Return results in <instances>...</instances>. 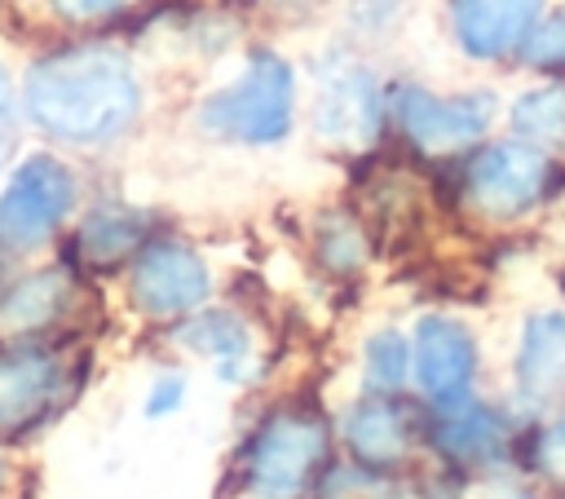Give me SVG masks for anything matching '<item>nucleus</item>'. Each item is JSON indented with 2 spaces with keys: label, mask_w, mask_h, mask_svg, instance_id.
<instances>
[{
  "label": "nucleus",
  "mask_w": 565,
  "mask_h": 499,
  "mask_svg": "<svg viewBox=\"0 0 565 499\" xmlns=\"http://www.w3.org/2000/svg\"><path fill=\"white\" fill-rule=\"evenodd\" d=\"M22 102L44 132L93 146L119 137L137 119L141 88L132 66L115 49L79 44L40 57L26 71Z\"/></svg>",
  "instance_id": "nucleus-1"
},
{
  "label": "nucleus",
  "mask_w": 565,
  "mask_h": 499,
  "mask_svg": "<svg viewBox=\"0 0 565 499\" xmlns=\"http://www.w3.org/2000/svg\"><path fill=\"white\" fill-rule=\"evenodd\" d=\"M291 102H296V79L291 66L278 53H252L243 75L230 79L225 88H216L203 110L199 124L203 132L221 137V141H243V146H269L282 141L291 128Z\"/></svg>",
  "instance_id": "nucleus-2"
},
{
  "label": "nucleus",
  "mask_w": 565,
  "mask_h": 499,
  "mask_svg": "<svg viewBox=\"0 0 565 499\" xmlns=\"http://www.w3.org/2000/svg\"><path fill=\"white\" fill-rule=\"evenodd\" d=\"M552 172H556V163L547 159L543 146L512 137V141H490L468 159L463 190L481 216L512 221V216H525L530 208H539L547 199Z\"/></svg>",
  "instance_id": "nucleus-3"
},
{
  "label": "nucleus",
  "mask_w": 565,
  "mask_h": 499,
  "mask_svg": "<svg viewBox=\"0 0 565 499\" xmlns=\"http://www.w3.org/2000/svg\"><path fill=\"white\" fill-rule=\"evenodd\" d=\"M75 203V177L53 155H26L9 185L0 190V247L4 252H31L40 247Z\"/></svg>",
  "instance_id": "nucleus-4"
},
{
  "label": "nucleus",
  "mask_w": 565,
  "mask_h": 499,
  "mask_svg": "<svg viewBox=\"0 0 565 499\" xmlns=\"http://www.w3.org/2000/svg\"><path fill=\"white\" fill-rule=\"evenodd\" d=\"M327 450V428L313 415L300 411H282L274 415L247 446V481L260 495L274 499H291L309 486L313 468L322 464Z\"/></svg>",
  "instance_id": "nucleus-5"
},
{
  "label": "nucleus",
  "mask_w": 565,
  "mask_h": 499,
  "mask_svg": "<svg viewBox=\"0 0 565 499\" xmlns=\"http://www.w3.org/2000/svg\"><path fill=\"white\" fill-rule=\"evenodd\" d=\"M494 93L490 88H472L459 97H437L428 88L402 84L393 93V115L402 124V132L419 146V150H459L472 146L490 124H494Z\"/></svg>",
  "instance_id": "nucleus-6"
},
{
  "label": "nucleus",
  "mask_w": 565,
  "mask_h": 499,
  "mask_svg": "<svg viewBox=\"0 0 565 499\" xmlns=\"http://www.w3.org/2000/svg\"><path fill=\"white\" fill-rule=\"evenodd\" d=\"M313 75H318L313 128L335 146L375 141L380 119H384V97H380V84L371 79V71L340 53H327Z\"/></svg>",
  "instance_id": "nucleus-7"
},
{
  "label": "nucleus",
  "mask_w": 565,
  "mask_h": 499,
  "mask_svg": "<svg viewBox=\"0 0 565 499\" xmlns=\"http://www.w3.org/2000/svg\"><path fill=\"white\" fill-rule=\"evenodd\" d=\"M207 265L185 243H150L132 265V300L150 318H172L207 296Z\"/></svg>",
  "instance_id": "nucleus-8"
},
{
  "label": "nucleus",
  "mask_w": 565,
  "mask_h": 499,
  "mask_svg": "<svg viewBox=\"0 0 565 499\" xmlns=\"http://www.w3.org/2000/svg\"><path fill=\"white\" fill-rule=\"evenodd\" d=\"M455 44L472 62H499L521 53L547 0H446Z\"/></svg>",
  "instance_id": "nucleus-9"
},
{
  "label": "nucleus",
  "mask_w": 565,
  "mask_h": 499,
  "mask_svg": "<svg viewBox=\"0 0 565 499\" xmlns=\"http://www.w3.org/2000/svg\"><path fill=\"white\" fill-rule=\"evenodd\" d=\"M472 371H477L472 331L459 318H446V314L419 318V327H415V375H419V389L433 402L455 406L468 393Z\"/></svg>",
  "instance_id": "nucleus-10"
},
{
  "label": "nucleus",
  "mask_w": 565,
  "mask_h": 499,
  "mask_svg": "<svg viewBox=\"0 0 565 499\" xmlns=\"http://www.w3.org/2000/svg\"><path fill=\"white\" fill-rule=\"evenodd\" d=\"M57 393V362L49 349L9 344L0 349V433L35 424Z\"/></svg>",
  "instance_id": "nucleus-11"
},
{
  "label": "nucleus",
  "mask_w": 565,
  "mask_h": 499,
  "mask_svg": "<svg viewBox=\"0 0 565 499\" xmlns=\"http://www.w3.org/2000/svg\"><path fill=\"white\" fill-rule=\"evenodd\" d=\"M516 384L534 397L556 393L565 384V314L539 309L521 327L516 344Z\"/></svg>",
  "instance_id": "nucleus-12"
},
{
  "label": "nucleus",
  "mask_w": 565,
  "mask_h": 499,
  "mask_svg": "<svg viewBox=\"0 0 565 499\" xmlns=\"http://www.w3.org/2000/svg\"><path fill=\"white\" fill-rule=\"evenodd\" d=\"M344 437H349V446H353L358 459H366V464H393L406 450V420H402L397 406H388L380 397H366V402H358L349 411Z\"/></svg>",
  "instance_id": "nucleus-13"
},
{
  "label": "nucleus",
  "mask_w": 565,
  "mask_h": 499,
  "mask_svg": "<svg viewBox=\"0 0 565 499\" xmlns=\"http://www.w3.org/2000/svg\"><path fill=\"white\" fill-rule=\"evenodd\" d=\"M508 124L521 141L530 146H561L565 141V88L561 84H539L525 88L512 106H508Z\"/></svg>",
  "instance_id": "nucleus-14"
},
{
  "label": "nucleus",
  "mask_w": 565,
  "mask_h": 499,
  "mask_svg": "<svg viewBox=\"0 0 565 499\" xmlns=\"http://www.w3.org/2000/svg\"><path fill=\"white\" fill-rule=\"evenodd\" d=\"M146 234V221L137 212L124 208H102L79 225V256L93 265H115L119 256H128Z\"/></svg>",
  "instance_id": "nucleus-15"
},
{
  "label": "nucleus",
  "mask_w": 565,
  "mask_h": 499,
  "mask_svg": "<svg viewBox=\"0 0 565 499\" xmlns=\"http://www.w3.org/2000/svg\"><path fill=\"white\" fill-rule=\"evenodd\" d=\"M181 340H185L194 353L216 358L225 375H234V362H243V358L252 353L247 327H243L234 314H225V309H207V314H199L194 322H185V327H181Z\"/></svg>",
  "instance_id": "nucleus-16"
},
{
  "label": "nucleus",
  "mask_w": 565,
  "mask_h": 499,
  "mask_svg": "<svg viewBox=\"0 0 565 499\" xmlns=\"http://www.w3.org/2000/svg\"><path fill=\"white\" fill-rule=\"evenodd\" d=\"M66 305V283L57 269L35 274L26 283H18L4 300H0V327H40L49 322L57 309Z\"/></svg>",
  "instance_id": "nucleus-17"
},
{
  "label": "nucleus",
  "mask_w": 565,
  "mask_h": 499,
  "mask_svg": "<svg viewBox=\"0 0 565 499\" xmlns=\"http://www.w3.org/2000/svg\"><path fill=\"white\" fill-rule=\"evenodd\" d=\"M437 442L450 455H490L499 446V424L486 411H463V415H450L437 428Z\"/></svg>",
  "instance_id": "nucleus-18"
},
{
  "label": "nucleus",
  "mask_w": 565,
  "mask_h": 499,
  "mask_svg": "<svg viewBox=\"0 0 565 499\" xmlns=\"http://www.w3.org/2000/svg\"><path fill=\"white\" fill-rule=\"evenodd\" d=\"M521 62L534 71H561L565 66V4L539 13L534 31L521 44Z\"/></svg>",
  "instance_id": "nucleus-19"
},
{
  "label": "nucleus",
  "mask_w": 565,
  "mask_h": 499,
  "mask_svg": "<svg viewBox=\"0 0 565 499\" xmlns=\"http://www.w3.org/2000/svg\"><path fill=\"white\" fill-rule=\"evenodd\" d=\"M411 367V344L397 331H375L366 344V380L371 389H397Z\"/></svg>",
  "instance_id": "nucleus-20"
},
{
  "label": "nucleus",
  "mask_w": 565,
  "mask_h": 499,
  "mask_svg": "<svg viewBox=\"0 0 565 499\" xmlns=\"http://www.w3.org/2000/svg\"><path fill=\"white\" fill-rule=\"evenodd\" d=\"M534 459H539V468H543L552 481H561V486H565V415H561V420H552V424L539 433Z\"/></svg>",
  "instance_id": "nucleus-21"
},
{
  "label": "nucleus",
  "mask_w": 565,
  "mask_h": 499,
  "mask_svg": "<svg viewBox=\"0 0 565 499\" xmlns=\"http://www.w3.org/2000/svg\"><path fill=\"white\" fill-rule=\"evenodd\" d=\"M322 256H327V265H335V269H349V265H358V261H362V243H358L353 225L335 221V225L322 234Z\"/></svg>",
  "instance_id": "nucleus-22"
},
{
  "label": "nucleus",
  "mask_w": 565,
  "mask_h": 499,
  "mask_svg": "<svg viewBox=\"0 0 565 499\" xmlns=\"http://www.w3.org/2000/svg\"><path fill=\"white\" fill-rule=\"evenodd\" d=\"M128 4H137V0H53V9L71 22H97V18H110Z\"/></svg>",
  "instance_id": "nucleus-23"
},
{
  "label": "nucleus",
  "mask_w": 565,
  "mask_h": 499,
  "mask_svg": "<svg viewBox=\"0 0 565 499\" xmlns=\"http://www.w3.org/2000/svg\"><path fill=\"white\" fill-rule=\"evenodd\" d=\"M397 13H402V0H358L353 4V18L362 31H384Z\"/></svg>",
  "instance_id": "nucleus-24"
},
{
  "label": "nucleus",
  "mask_w": 565,
  "mask_h": 499,
  "mask_svg": "<svg viewBox=\"0 0 565 499\" xmlns=\"http://www.w3.org/2000/svg\"><path fill=\"white\" fill-rule=\"evenodd\" d=\"M181 393H185V384H181L177 375H163V380L154 384V393H150L146 411H150V415H163V411H172V406L181 402Z\"/></svg>",
  "instance_id": "nucleus-25"
},
{
  "label": "nucleus",
  "mask_w": 565,
  "mask_h": 499,
  "mask_svg": "<svg viewBox=\"0 0 565 499\" xmlns=\"http://www.w3.org/2000/svg\"><path fill=\"white\" fill-rule=\"evenodd\" d=\"M9 106V71H4V62H0V110Z\"/></svg>",
  "instance_id": "nucleus-26"
},
{
  "label": "nucleus",
  "mask_w": 565,
  "mask_h": 499,
  "mask_svg": "<svg viewBox=\"0 0 565 499\" xmlns=\"http://www.w3.org/2000/svg\"><path fill=\"white\" fill-rule=\"evenodd\" d=\"M508 499H525V495H508Z\"/></svg>",
  "instance_id": "nucleus-27"
}]
</instances>
